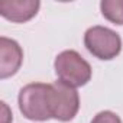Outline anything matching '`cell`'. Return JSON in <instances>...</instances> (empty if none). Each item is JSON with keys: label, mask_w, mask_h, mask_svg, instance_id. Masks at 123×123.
Returning <instances> with one entry per match:
<instances>
[{"label": "cell", "mask_w": 123, "mask_h": 123, "mask_svg": "<svg viewBox=\"0 0 123 123\" xmlns=\"http://www.w3.org/2000/svg\"><path fill=\"white\" fill-rule=\"evenodd\" d=\"M39 6L38 0H2L0 15L7 20L22 23L32 19L38 13Z\"/></svg>", "instance_id": "obj_6"}, {"label": "cell", "mask_w": 123, "mask_h": 123, "mask_svg": "<svg viewBox=\"0 0 123 123\" xmlns=\"http://www.w3.org/2000/svg\"><path fill=\"white\" fill-rule=\"evenodd\" d=\"M23 51L20 45L6 36L0 38V77L7 78L18 73L22 65Z\"/></svg>", "instance_id": "obj_5"}, {"label": "cell", "mask_w": 123, "mask_h": 123, "mask_svg": "<svg viewBox=\"0 0 123 123\" xmlns=\"http://www.w3.org/2000/svg\"><path fill=\"white\" fill-rule=\"evenodd\" d=\"M84 45L90 54L98 59H113L122 51V39L119 33L104 26H93L84 35Z\"/></svg>", "instance_id": "obj_3"}, {"label": "cell", "mask_w": 123, "mask_h": 123, "mask_svg": "<svg viewBox=\"0 0 123 123\" xmlns=\"http://www.w3.org/2000/svg\"><path fill=\"white\" fill-rule=\"evenodd\" d=\"M51 84L32 83L25 86L19 93V109L29 120L45 122L51 119L49 109Z\"/></svg>", "instance_id": "obj_1"}, {"label": "cell", "mask_w": 123, "mask_h": 123, "mask_svg": "<svg viewBox=\"0 0 123 123\" xmlns=\"http://www.w3.org/2000/svg\"><path fill=\"white\" fill-rule=\"evenodd\" d=\"M49 109L51 116L56 120H73L80 109V97L77 90L68 84H64L62 81H55L51 84Z\"/></svg>", "instance_id": "obj_4"}, {"label": "cell", "mask_w": 123, "mask_h": 123, "mask_svg": "<svg viewBox=\"0 0 123 123\" xmlns=\"http://www.w3.org/2000/svg\"><path fill=\"white\" fill-rule=\"evenodd\" d=\"M100 9L107 20L116 25H123V0H103Z\"/></svg>", "instance_id": "obj_7"}, {"label": "cell", "mask_w": 123, "mask_h": 123, "mask_svg": "<svg viewBox=\"0 0 123 123\" xmlns=\"http://www.w3.org/2000/svg\"><path fill=\"white\" fill-rule=\"evenodd\" d=\"M91 123H122V120L116 113L104 110V111L97 113L94 116V119L91 120Z\"/></svg>", "instance_id": "obj_8"}, {"label": "cell", "mask_w": 123, "mask_h": 123, "mask_svg": "<svg viewBox=\"0 0 123 123\" xmlns=\"http://www.w3.org/2000/svg\"><path fill=\"white\" fill-rule=\"evenodd\" d=\"M55 73L64 84L71 87L86 86L91 78V67L87 61L73 49L58 54L55 58Z\"/></svg>", "instance_id": "obj_2"}]
</instances>
